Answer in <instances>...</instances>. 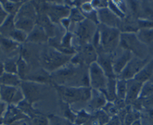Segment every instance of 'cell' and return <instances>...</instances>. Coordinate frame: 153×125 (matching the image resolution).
<instances>
[{"mask_svg":"<svg viewBox=\"0 0 153 125\" xmlns=\"http://www.w3.org/2000/svg\"><path fill=\"white\" fill-rule=\"evenodd\" d=\"M63 95L65 97L69 100L76 99V98L78 96L77 92L76 90H74V89H65V91L63 92Z\"/></svg>","mask_w":153,"mask_h":125,"instance_id":"obj_1","label":"cell"},{"mask_svg":"<svg viewBox=\"0 0 153 125\" xmlns=\"http://www.w3.org/2000/svg\"><path fill=\"white\" fill-rule=\"evenodd\" d=\"M15 93V90L13 89H7L4 92V96L7 100H11Z\"/></svg>","mask_w":153,"mask_h":125,"instance_id":"obj_2","label":"cell"}]
</instances>
